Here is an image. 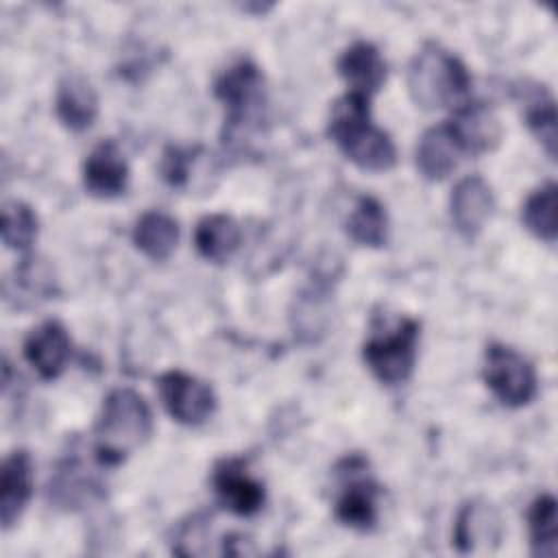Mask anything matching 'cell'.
Wrapping results in <instances>:
<instances>
[{
  "mask_svg": "<svg viewBox=\"0 0 558 558\" xmlns=\"http://www.w3.org/2000/svg\"><path fill=\"white\" fill-rule=\"evenodd\" d=\"M329 137L360 168L371 172L390 170L397 150L386 131L371 122L368 98L347 92L331 107Z\"/></svg>",
  "mask_w": 558,
  "mask_h": 558,
  "instance_id": "6da1fadb",
  "label": "cell"
},
{
  "mask_svg": "<svg viewBox=\"0 0 558 558\" xmlns=\"http://www.w3.org/2000/svg\"><path fill=\"white\" fill-rule=\"evenodd\" d=\"M153 432V414L148 403L133 388H116L105 397L94 436L96 460L116 466L142 447Z\"/></svg>",
  "mask_w": 558,
  "mask_h": 558,
  "instance_id": "7a4b0ae2",
  "label": "cell"
},
{
  "mask_svg": "<svg viewBox=\"0 0 558 558\" xmlns=\"http://www.w3.org/2000/svg\"><path fill=\"white\" fill-rule=\"evenodd\" d=\"M471 76L466 65L440 44L427 41L410 61L408 92L423 109L453 107L466 98Z\"/></svg>",
  "mask_w": 558,
  "mask_h": 558,
  "instance_id": "3957f363",
  "label": "cell"
},
{
  "mask_svg": "<svg viewBox=\"0 0 558 558\" xmlns=\"http://www.w3.org/2000/svg\"><path fill=\"white\" fill-rule=\"evenodd\" d=\"M214 92L227 109L222 142L229 146L248 142L264 109V76L259 68L248 59L231 63L218 76Z\"/></svg>",
  "mask_w": 558,
  "mask_h": 558,
  "instance_id": "277c9868",
  "label": "cell"
},
{
  "mask_svg": "<svg viewBox=\"0 0 558 558\" xmlns=\"http://www.w3.org/2000/svg\"><path fill=\"white\" fill-rule=\"evenodd\" d=\"M418 323L414 318H397L392 325L375 329L362 347L364 362L373 375L388 386L410 377L416 360Z\"/></svg>",
  "mask_w": 558,
  "mask_h": 558,
  "instance_id": "5b68a950",
  "label": "cell"
},
{
  "mask_svg": "<svg viewBox=\"0 0 558 558\" xmlns=\"http://www.w3.org/2000/svg\"><path fill=\"white\" fill-rule=\"evenodd\" d=\"M484 381L510 408L527 405L536 395L534 366L512 347L490 342L484 353Z\"/></svg>",
  "mask_w": 558,
  "mask_h": 558,
  "instance_id": "8992f818",
  "label": "cell"
},
{
  "mask_svg": "<svg viewBox=\"0 0 558 558\" xmlns=\"http://www.w3.org/2000/svg\"><path fill=\"white\" fill-rule=\"evenodd\" d=\"M366 466L362 456H349L338 466L342 490L336 501V517L353 530H371L377 521V484Z\"/></svg>",
  "mask_w": 558,
  "mask_h": 558,
  "instance_id": "52a82bcc",
  "label": "cell"
},
{
  "mask_svg": "<svg viewBox=\"0 0 558 558\" xmlns=\"http://www.w3.org/2000/svg\"><path fill=\"white\" fill-rule=\"evenodd\" d=\"M159 395L168 414L183 425H201L216 410L214 390L183 371L163 373L159 377Z\"/></svg>",
  "mask_w": 558,
  "mask_h": 558,
  "instance_id": "ba28073f",
  "label": "cell"
},
{
  "mask_svg": "<svg viewBox=\"0 0 558 558\" xmlns=\"http://www.w3.org/2000/svg\"><path fill=\"white\" fill-rule=\"evenodd\" d=\"M211 482L222 506L240 517L255 514L264 504V486L248 473L246 462L240 458L220 460Z\"/></svg>",
  "mask_w": 558,
  "mask_h": 558,
  "instance_id": "9c48e42d",
  "label": "cell"
},
{
  "mask_svg": "<svg viewBox=\"0 0 558 558\" xmlns=\"http://www.w3.org/2000/svg\"><path fill=\"white\" fill-rule=\"evenodd\" d=\"M462 153L482 155L501 142L504 129L497 113L486 102H462L447 122Z\"/></svg>",
  "mask_w": 558,
  "mask_h": 558,
  "instance_id": "30bf717a",
  "label": "cell"
},
{
  "mask_svg": "<svg viewBox=\"0 0 558 558\" xmlns=\"http://www.w3.org/2000/svg\"><path fill=\"white\" fill-rule=\"evenodd\" d=\"M72 342L68 329L59 320H44L33 327L24 340V357L44 379H57L68 360Z\"/></svg>",
  "mask_w": 558,
  "mask_h": 558,
  "instance_id": "8fae6325",
  "label": "cell"
},
{
  "mask_svg": "<svg viewBox=\"0 0 558 558\" xmlns=\"http://www.w3.org/2000/svg\"><path fill=\"white\" fill-rule=\"evenodd\" d=\"M449 207L456 229L466 238H475L495 207L490 185L480 174H469L460 179L451 192Z\"/></svg>",
  "mask_w": 558,
  "mask_h": 558,
  "instance_id": "7c38bea8",
  "label": "cell"
},
{
  "mask_svg": "<svg viewBox=\"0 0 558 558\" xmlns=\"http://www.w3.org/2000/svg\"><path fill=\"white\" fill-rule=\"evenodd\" d=\"M501 541V519L497 510L480 499L466 501L453 527V545L462 554H475V551H488Z\"/></svg>",
  "mask_w": 558,
  "mask_h": 558,
  "instance_id": "4fadbf2b",
  "label": "cell"
},
{
  "mask_svg": "<svg viewBox=\"0 0 558 558\" xmlns=\"http://www.w3.org/2000/svg\"><path fill=\"white\" fill-rule=\"evenodd\" d=\"M33 495V460L24 449L9 453L0 471V523L13 527Z\"/></svg>",
  "mask_w": 558,
  "mask_h": 558,
  "instance_id": "5bb4252c",
  "label": "cell"
},
{
  "mask_svg": "<svg viewBox=\"0 0 558 558\" xmlns=\"http://www.w3.org/2000/svg\"><path fill=\"white\" fill-rule=\"evenodd\" d=\"M83 183L85 190L98 198H111L126 190L129 166L116 142H100L89 153L83 166Z\"/></svg>",
  "mask_w": 558,
  "mask_h": 558,
  "instance_id": "9a60e30c",
  "label": "cell"
},
{
  "mask_svg": "<svg viewBox=\"0 0 558 558\" xmlns=\"http://www.w3.org/2000/svg\"><path fill=\"white\" fill-rule=\"evenodd\" d=\"M338 74L347 81L349 92L371 98L386 81V61L373 44L355 41L340 54Z\"/></svg>",
  "mask_w": 558,
  "mask_h": 558,
  "instance_id": "2e32d148",
  "label": "cell"
},
{
  "mask_svg": "<svg viewBox=\"0 0 558 558\" xmlns=\"http://www.w3.org/2000/svg\"><path fill=\"white\" fill-rule=\"evenodd\" d=\"M57 118L70 131H85L98 116V96L92 83L81 74H68L59 81L54 96Z\"/></svg>",
  "mask_w": 558,
  "mask_h": 558,
  "instance_id": "e0dca14e",
  "label": "cell"
},
{
  "mask_svg": "<svg viewBox=\"0 0 558 558\" xmlns=\"http://www.w3.org/2000/svg\"><path fill=\"white\" fill-rule=\"evenodd\" d=\"M462 155L464 153L447 122L427 129L416 144V166L421 174L429 181H440L449 177Z\"/></svg>",
  "mask_w": 558,
  "mask_h": 558,
  "instance_id": "ac0fdd59",
  "label": "cell"
},
{
  "mask_svg": "<svg viewBox=\"0 0 558 558\" xmlns=\"http://www.w3.org/2000/svg\"><path fill=\"white\" fill-rule=\"evenodd\" d=\"M48 497L54 506L65 510H76L94 499L102 497L100 482L83 469L78 460L63 462L48 486Z\"/></svg>",
  "mask_w": 558,
  "mask_h": 558,
  "instance_id": "d6986e66",
  "label": "cell"
},
{
  "mask_svg": "<svg viewBox=\"0 0 558 558\" xmlns=\"http://www.w3.org/2000/svg\"><path fill=\"white\" fill-rule=\"evenodd\" d=\"M242 231L235 218L227 214H209L198 220L194 229L196 251L216 264L227 262L240 246Z\"/></svg>",
  "mask_w": 558,
  "mask_h": 558,
  "instance_id": "ffe728a7",
  "label": "cell"
},
{
  "mask_svg": "<svg viewBox=\"0 0 558 558\" xmlns=\"http://www.w3.org/2000/svg\"><path fill=\"white\" fill-rule=\"evenodd\" d=\"M133 242L146 257L168 259L179 242V222L166 211H146L133 227Z\"/></svg>",
  "mask_w": 558,
  "mask_h": 558,
  "instance_id": "44dd1931",
  "label": "cell"
},
{
  "mask_svg": "<svg viewBox=\"0 0 558 558\" xmlns=\"http://www.w3.org/2000/svg\"><path fill=\"white\" fill-rule=\"evenodd\" d=\"M519 100L523 105L525 122L536 140L543 144L545 153L556 157V107L551 94L543 85L519 87Z\"/></svg>",
  "mask_w": 558,
  "mask_h": 558,
  "instance_id": "7402d4cb",
  "label": "cell"
},
{
  "mask_svg": "<svg viewBox=\"0 0 558 558\" xmlns=\"http://www.w3.org/2000/svg\"><path fill=\"white\" fill-rule=\"evenodd\" d=\"M351 240L364 246H381L388 238V216L384 205L373 196H360L347 220Z\"/></svg>",
  "mask_w": 558,
  "mask_h": 558,
  "instance_id": "603a6c76",
  "label": "cell"
},
{
  "mask_svg": "<svg viewBox=\"0 0 558 558\" xmlns=\"http://www.w3.org/2000/svg\"><path fill=\"white\" fill-rule=\"evenodd\" d=\"M527 523H530L532 554L541 558H554L558 554L556 499L551 495L536 497L527 512Z\"/></svg>",
  "mask_w": 558,
  "mask_h": 558,
  "instance_id": "cb8c5ba5",
  "label": "cell"
},
{
  "mask_svg": "<svg viewBox=\"0 0 558 558\" xmlns=\"http://www.w3.org/2000/svg\"><path fill=\"white\" fill-rule=\"evenodd\" d=\"M556 183H545L538 190H534L525 205H523V222L525 227L541 240L554 244L558 235V225H556Z\"/></svg>",
  "mask_w": 558,
  "mask_h": 558,
  "instance_id": "d4e9b609",
  "label": "cell"
},
{
  "mask_svg": "<svg viewBox=\"0 0 558 558\" xmlns=\"http://www.w3.org/2000/svg\"><path fill=\"white\" fill-rule=\"evenodd\" d=\"M37 238V216L22 201H7L2 205V242L9 248L26 251Z\"/></svg>",
  "mask_w": 558,
  "mask_h": 558,
  "instance_id": "484cf974",
  "label": "cell"
},
{
  "mask_svg": "<svg viewBox=\"0 0 558 558\" xmlns=\"http://www.w3.org/2000/svg\"><path fill=\"white\" fill-rule=\"evenodd\" d=\"M15 286L22 290L24 299L39 301L54 294L57 279L52 266L46 259L31 255L15 266Z\"/></svg>",
  "mask_w": 558,
  "mask_h": 558,
  "instance_id": "4316f807",
  "label": "cell"
},
{
  "mask_svg": "<svg viewBox=\"0 0 558 558\" xmlns=\"http://www.w3.org/2000/svg\"><path fill=\"white\" fill-rule=\"evenodd\" d=\"M196 148H179L170 146L161 159V174L172 187H183L190 181V168L194 163Z\"/></svg>",
  "mask_w": 558,
  "mask_h": 558,
  "instance_id": "83f0119b",
  "label": "cell"
}]
</instances>
